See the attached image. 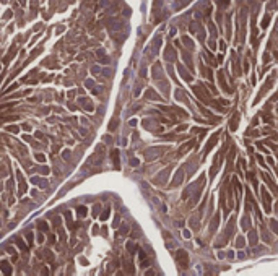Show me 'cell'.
I'll return each instance as SVG.
<instances>
[{"label":"cell","instance_id":"277c9868","mask_svg":"<svg viewBox=\"0 0 278 276\" xmlns=\"http://www.w3.org/2000/svg\"><path fill=\"white\" fill-rule=\"evenodd\" d=\"M112 161L116 166H119V153L117 151H112Z\"/></svg>","mask_w":278,"mask_h":276},{"label":"cell","instance_id":"5b68a950","mask_svg":"<svg viewBox=\"0 0 278 276\" xmlns=\"http://www.w3.org/2000/svg\"><path fill=\"white\" fill-rule=\"evenodd\" d=\"M78 213L81 214V216H85V214H86V208H85V206H80V208H78Z\"/></svg>","mask_w":278,"mask_h":276},{"label":"cell","instance_id":"6da1fadb","mask_svg":"<svg viewBox=\"0 0 278 276\" xmlns=\"http://www.w3.org/2000/svg\"><path fill=\"white\" fill-rule=\"evenodd\" d=\"M176 258H177V261H179V265L182 266V268H185V266L189 265V255L184 252V250H179L177 255H176Z\"/></svg>","mask_w":278,"mask_h":276},{"label":"cell","instance_id":"3957f363","mask_svg":"<svg viewBox=\"0 0 278 276\" xmlns=\"http://www.w3.org/2000/svg\"><path fill=\"white\" fill-rule=\"evenodd\" d=\"M15 240H16V245H18V247H20V249H21V250H24V252H26V250H28V249H26V245H24V242H23V240H21V239H20V237H16V239H15Z\"/></svg>","mask_w":278,"mask_h":276},{"label":"cell","instance_id":"7a4b0ae2","mask_svg":"<svg viewBox=\"0 0 278 276\" xmlns=\"http://www.w3.org/2000/svg\"><path fill=\"white\" fill-rule=\"evenodd\" d=\"M0 268H2V271H3L5 275H10V273H12V270H10V265H8L7 261H0Z\"/></svg>","mask_w":278,"mask_h":276},{"label":"cell","instance_id":"52a82bcc","mask_svg":"<svg viewBox=\"0 0 278 276\" xmlns=\"http://www.w3.org/2000/svg\"><path fill=\"white\" fill-rule=\"evenodd\" d=\"M8 130H10V132H18V129H16V127H8Z\"/></svg>","mask_w":278,"mask_h":276},{"label":"cell","instance_id":"8992f818","mask_svg":"<svg viewBox=\"0 0 278 276\" xmlns=\"http://www.w3.org/2000/svg\"><path fill=\"white\" fill-rule=\"evenodd\" d=\"M39 226L42 227V231H46L47 229V226H46V222H39Z\"/></svg>","mask_w":278,"mask_h":276}]
</instances>
